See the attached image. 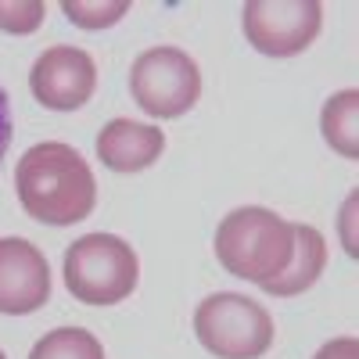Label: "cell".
I'll return each instance as SVG.
<instances>
[{"mask_svg": "<svg viewBox=\"0 0 359 359\" xmlns=\"http://www.w3.org/2000/svg\"><path fill=\"white\" fill-rule=\"evenodd\" d=\"M50 302V262L25 237H0V313L29 316Z\"/></svg>", "mask_w": 359, "mask_h": 359, "instance_id": "cell-8", "label": "cell"}, {"mask_svg": "<svg viewBox=\"0 0 359 359\" xmlns=\"http://www.w3.org/2000/svg\"><path fill=\"white\" fill-rule=\"evenodd\" d=\"M15 194L25 216L43 226L83 223L97 205V180L72 144H33L15 165Z\"/></svg>", "mask_w": 359, "mask_h": 359, "instance_id": "cell-1", "label": "cell"}, {"mask_svg": "<svg viewBox=\"0 0 359 359\" xmlns=\"http://www.w3.org/2000/svg\"><path fill=\"white\" fill-rule=\"evenodd\" d=\"M165 151V133L137 118H111L97 133V158L111 172H144Z\"/></svg>", "mask_w": 359, "mask_h": 359, "instance_id": "cell-9", "label": "cell"}, {"mask_svg": "<svg viewBox=\"0 0 359 359\" xmlns=\"http://www.w3.org/2000/svg\"><path fill=\"white\" fill-rule=\"evenodd\" d=\"M11 137H15V123H11V101H8V90L0 86V162H4L8 147H11Z\"/></svg>", "mask_w": 359, "mask_h": 359, "instance_id": "cell-16", "label": "cell"}, {"mask_svg": "<svg viewBox=\"0 0 359 359\" xmlns=\"http://www.w3.org/2000/svg\"><path fill=\"white\" fill-rule=\"evenodd\" d=\"M212 248L226 273L262 287L287 266L294 252V223L277 216L273 208L241 205L216 226Z\"/></svg>", "mask_w": 359, "mask_h": 359, "instance_id": "cell-2", "label": "cell"}, {"mask_svg": "<svg viewBox=\"0 0 359 359\" xmlns=\"http://www.w3.org/2000/svg\"><path fill=\"white\" fill-rule=\"evenodd\" d=\"M47 18L43 0H0V29L11 36H29L36 33Z\"/></svg>", "mask_w": 359, "mask_h": 359, "instance_id": "cell-14", "label": "cell"}, {"mask_svg": "<svg viewBox=\"0 0 359 359\" xmlns=\"http://www.w3.org/2000/svg\"><path fill=\"white\" fill-rule=\"evenodd\" d=\"M0 359H8V355H4V348H0Z\"/></svg>", "mask_w": 359, "mask_h": 359, "instance_id": "cell-18", "label": "cell"}, {"mask_svg": "<svg viewBox=\"0 0 359 359\" xmlns=\"http://www.w3.org/2000/svg\"><path fill=\"white\" fill-rule=\"evenodd\" d=\"M355 194L359 191H352L348 198H345V208H341V233H345V252L355 259L359 252H355Z\"/></svg>", "mask_w": 359, "mask_h": 359, "instance_id": "cell-17", "label": "cell"}, {"mask_svg": "<svg viewBox=\"0 0 359 359\" xmlns=\"http://www.w3.org/2000/svg\"><path fill=\"white\" fill-rule=\"evenodd\" d=\"M359 90H338L323 101L320 111V133L327 140L331 151H338L341 158L355 162L359 158Z\"/></svg>", "mask_w": 359, "mask_h": 359, "instance_id": "cell-11", "label": "cell"}, {"mask_svg": "<svg viewBox=\"0 0 359 359\" xmlns=\"http://www.w3.org/2000/svg\"><path fill=\"white\" fill-rule=\"evenodd\" d=\"M62 11L79 29H108L130 11V4L126 0H111V4L108 0H65Z\"/></svg>", "mask_w": 359, "mask_h": 359, "instance_id": "cell-13", "label": "cell"}, {"mask_svg": "<svg viewBox=\"0 0 359 359\" xmlns=\"http://www.w3.org/2000/svg\"><path fill=\"white\" fill-rule=\"evenodd\" d=\"M323 266H327L323 233L309 223H294V252H291V259H287V266L280 269V273L262 284V291L277 294V298H294V294L309 291L320 280Z\"/></svg>", "mask_w": 359, "mask_h": 359, "instance_id": "cell-10", "label": "cell"}, {"mask_svg": "<svg viewBox=\"0 0 359 359\" xmlns=\"http://www.w3.org/2000/svg\"><path fill=\"white\" fill-rule=\"evenodd\" d=\"M241 29L252 50L266 57H294L320 36L323 8L316 0H252L241 8Z\"/></svg>", "mask_w": 359, "mask_h": 359, "instance_id": "cell-6", "label": "cell"}, {"mask_svg": "<svg viewBox=\"0 0 359 359\" xmlns=\"http://www.w3.org/2000/svg\"><path fill=\"white\" fill-rule=\"evenodd\" d=\"M97 86V65L83 47L57 43L47 47L33 69H29V90L33 97L50 111H76L94 97Z\"/></svg>", "mask_w": 359, "mask_h": 359, "instance_id": "cell-7", "label": "cell"}, {"mask_svg": "<svg viewBox=\"0 0 359 359\" xmlns=\"http://www.w3.org/2000/svg\"><path fill=\"white\" fill-rule=\"evenodd\" d=\"M194 338L219 359H259L273 345V316L248 294L216 291L194 309Z\"/></svg>", "mask_w": 359, "mask_h": 359, "instance_id": "cell-4", "label": "cell"}, {"mask_svg": "<svg viewBox=\"0 0 359 359\" xmlns=\"http://www.w3.org/2000/svg\"><path fill=\"white\" fill-rule=\"evenodd\" d=\"M313 359H359V341L355 338H331Z\"/></svg>", "mask_w": 359, "mask_h": 359, "instance_id": "cell-15", "label": "cell"}, {"mask_svg": "<svg viewBox=\"0 0 359 359\" xmlns=\"http://www.w3.org/2000/svg\"><path fill=\"white\" fill-rule=\"evenodd\" d=\"M29 359H104V345L83 327H57L33 345Z\"/></svg>", "mask_w": 359, "mask_h": 359, "instance_id": "cell-12", "label": "cell"}, {"mask_svg": "<svg viewBox=\"0 0 359 359\" xmlns=\"http://www.w3.org/2000/svg\"><path fill=\"white\" fill-rule=\"evenodd\" d=\"M130 94L151 118H180L201 97V69L180 47H147L130 69Z\"/></svg>", "mask_w": 359, "mask_h": 359, "instance_id": "cell-5", "label": "cell"}, {"mask_svg": "<svg viewBox=\"0 0 359 359\" xmlns=\"http://www.w3.org/2000/svg\"><path fill=\"white\" fill-rule=\"evenodd\" d=\"M65 287L83 306H118L137 291L140 280V259L137 252L115 233H83L69 245L62 266Z\"/></svg>", "mask_w": 359, "mask_h": 359, "instance_id": "cell-3", "label": "cell"}]
</instances>
